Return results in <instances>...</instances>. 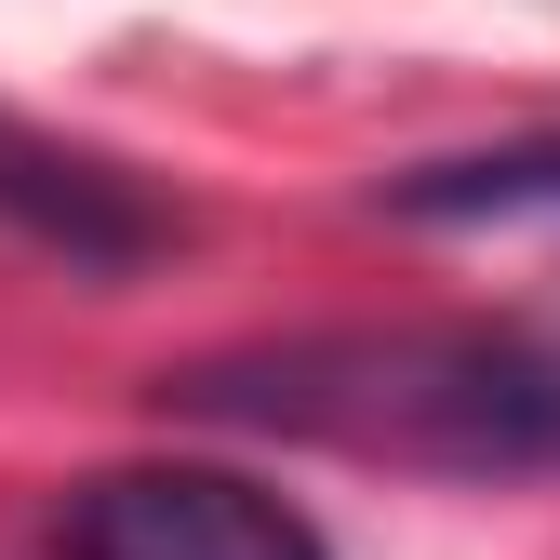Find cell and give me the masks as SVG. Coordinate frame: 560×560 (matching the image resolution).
<instances>
[{
	"instance_id": "obj_3",
	"label": "cell",
	"mask_w": 560,
	"mask_h": 560,
	"mask_svg": "<svg viewBox=\"0 0 560 560\" xmlns=\"http://www.w3.org/2000/svg\"><path fill=\"white\" fill-rule=\"evenodd\" d=\"M0 214H14L27 241H54V254H81V267H133V254H161V228H174L133 174L54 148V133H27V120H0Z\"/></svg>"
},
{
	"instance_id": "obj_1",
	"label": "cell",
	"mask_w": 560,
	"mask_h": 560,
	"mask_svg": "<svg viewBox=\"0 0 560 560\" xmlns=\"http://www.w3.org/2000/svg\"><path fill=\"white\" fill-rule=\"evenodd\" d=\"M174 413L361 467L428 480H534L560 467V347L508 320H347V334H267L228 361L161 374Z\"/></svg>"
},
{
	"instance_id": "obj_2",
	"label": "cell",
	"mask_w": 560,
	"mask_h": 560,
	"mask_svg": "<svg viewBox=\"0 0 560 560\" xmlns=\"http://www.w3.org/2000/svg\"><path fill=\"white\" fill-rule=\"evenodd\" d=\"M54 560H334V534L254 467L148 454V467H94L54 508Z\"/></svg>"
}]
</instances>
